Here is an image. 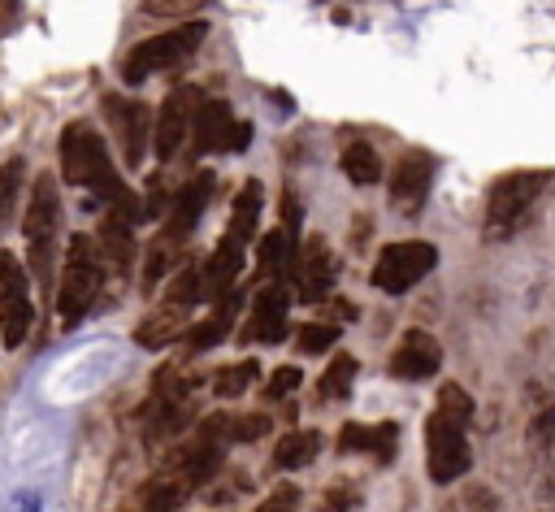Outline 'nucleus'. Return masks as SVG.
<instances>
[{
    "label": "nucleus",
    "mask_w": 555,
    "mask_h": 512,
    "mask_svg": "<svg viewBox=\"0 0 555 512\" xmlns=\"http://www.w3.org/2000/svg\"><path fill=\"white\" fill-rule=\"evenodd\" d=\"M395 443H399V425H395V421H377V425L347 421V425L338 430V451H360V456H373V460H382V464H390Z\"/></svg>",
    "instance_id": "obj_17"
},
{
    "label": "nucleus",
    "mask_w": 555,
    "mask_h": 512,
    "mask_svg": "<svg viewBox=\"0 0 555 512\" xmlns=\"http://www.w3.org/2000/svg\"><path fill=\"white\" fill-rule=\"evenodd\" d=\"M442 364V347L434 334L425 330H408L399 338V347L390 351V373L403 377V382H421V377H434Z\"/></svg>",
    "instance_id": "obj_15"
},
{
    "label": "nucleus",
    "mask_w": 555,
    "mask_h": 512,
    "mask_svg": "<svg viewBox=\"0 0 555 512\" xmlns=\"http://www.w3.org/2000/svg\"><path fill=\"white\" fill-rule=\"evenodd\" d=\"M104 113L113 117V130L121 139V156L126 165H139L143 161V148L152 139V121H147V108L139 100H126V95H104Z\"/></svg>",
    "instance_id": "obj_13"
},
{
    "label": "nucleus",
    "mask_w": 555,
    "mask_h": 512,
    "mask_svg": "<svg viewBox=\"0 0 555 512\" xmlns=\"http://www.w3.org/2000/svg\"><path fill=\"white\" fill-rule=\"evenodd\" d=\"M429 182H434V156L412 148L399 156L395 174H390V204L399 213H421L425 195H429Z\"/></svg>",
    "instance_id": "obj_11"
},
{
    "label": "nucleus",
    "mask_w": 555,
    "mask_h": 512,
    "mask_svg": "<svg viewBox=\"0 0 555 512\" xmlns=\"http://www.w3.org/2000/svg\"><path fill=\"white\" fill-rule=\"evenodd\" d=\"M343 174H347L356 187L377 182V178H382V156H377V148H373V143H364V139L347 143V152H343Z\"/></svg>",
    "instance_id": "obj_23"
},
{
    "label": "nucleus",
    "mask_w": 555,
    "mask_h": 512,
    "mask_svg": "<svg viewBox=\"0 0 555 512\" xmlns=\"http://www.w3.org/2000/svg\"><path fill=\"white\" fill-rule=\"evenodd\" d=\"M208 195H212V174H195L182 191H173V204H169V217H165V230H160V239L169 247H182L195 234Z\"/></svg>",
    "instance_id": "obj_12"
},
{
    "label": "nucleus",
    "mask_w": 555,
    "mask_h": 512,
    "mask_svg": "<svg viewBox=\"0 0 555 512\" xmlns=\"http://www.w3.org/2000/svg\"><path fill=\"white\" fill-rule=\"evenodd\" d=\"M61 174H65V182H74V187H87V191L104 195L113 208L130 204V191H126V182L117 178L104 139H100L95 126H87V121H69V126L61 130Z\"/></svg>",
    "instance_id": "obj_2"
},
{
    "label": "nucleus",
    "mask_w": 555,
    "mask_h": 512,
    "mask_svg": "<svg viewBox=\"0 0 555 512\" xmlns=\"http://www.w3.org/2000/svg\"><path fill=\"white\" fill-rule=\"evenodd\" d=\"M182 486L173 482V477H152V482H143L139 486V495H134V512H173L178 503H182Z\"/></svg>",
    "instance_id": "obj_24"
},
{
    "label": "nucleus",
    "mask_w": 555,
    "mask_h": 512,
    "mask_svg": "<svg viewBox=\"0 0 555 512\" xmlns=\"http://www.w3.org/2000/svg\"><path fill=\"white\" fill-rule=\"evenodd\" d=\"M56 230H61V195H56V178L43 169L30 187L26 200V217H22V234H26V260L35 269V278L52 291V256H56Z\"/></svg>",
    "instance_id": "obj_4"
},
{
    "label": "nucleus",
    "mask_w": 555,
    "mask_h": 512,
    "mask_svg": "<svg viewBox=\"0 0 555 512\" xmlns=\"http://www.w3.org/2000/svg\"><path fill=\"white\" fill-rule=\"evenodd\" d=\"M173 252H178V247H169L165 239H156V243L147 247V265H143V286H156V278H165V273H169V260H173Z\"/></svg>",
    "instance_id": "obj_31"
},
{
    "label": "nucleus",
    "mask_w": 555,
    "mask_h": 512,
    "mask_svg": "<svg viewBox=\"0 0 555 512\" xmlns=\"http://www.w3.org/2000/svg\"><path fill=\"white\" fill-rule=\"evenodd\" d=\"M360 503V490L356 486H330L325 490V512H351Z\"/></svg>",
    "instance_id": "obj_34"
},
{
    "label": "nucleus",
    "mask_w": 555,
    "mask_h": 512,
    "mask_svg": "<svg viewBox=\"0 0 555 512\" xmlns=\"http://www.w3.org/2000/svg\"><path fill=\"white\" fill-rule=\"evenodd\" d=\"M195 91L191 87H173L169 95H165V104H160V113H156V121H152V148H156V161H169L178 148H182V139H186V130L195 126Z\"/></svg>",
    "instance_id": "obj_10"
},
{
    "label": "nucleus",
    "mask_w": 555,
    "mask_h": 512,
    "mask_svg": "<svg viewBox=\"0 0 555 512\" xmlns=\"http://www.w3.org/2000/svg\"><path fill=\"white\" fill-rule=\"evenodd\" d=\"M438 265V247L425 243V239H399V243H386L377 252V265H373V286L386 291V295H403L412 291L425 273H434Z\"/></svg>",
    "instance_id": "obj_7"
},
{
    "label": "nucleus",
    "mask_w": 555,
    "mask_h": 512,
    "mask_svg": "<svg viewBox=\"0 0 555 512\" xmlns=\"http://www.w3.org/2000/svg\"><path fill=\"white\" fill-rule=\"evenodd\" d=\"M286 312H291V295H286L282 286H260L243 338H247V343H282L286 330H291V325H286Z\"/></svg>",
    "instance_id": "obj_16"
},
{
    "label": "nucleus",
    "mask_w": 555,
    "mask_h": 512,
    "mask_svg": "<svg viewBox=\"0 0 555 512\" xmlns=\"http://www.w3.org/2000/svg\"><path fill=\"white\" fill-rule=\"evenodd\" d=\"M104 286V256H100V243L87 239V234H74L69 247H65V265H61V286H56V312H61V325H78L95 295Z\"/></svg>",
    "instance_id": "obj_3"
},
{
    "label": "nucleus",
    "mask_w": 555,
    "mask_h": 512,
    "mask_svg": "<svg viewBox=\"0 0 555 512\" xmlns=\"http://www.w3.org/2000/svg\"><path fill=\"white\" fill-rule=\"evenodd\" d=\"M256 226H260V182L247 178L238 200H234V217H230V239H238L243 247L256 239Z\"/></svg>",
    "instance_id": "obj_21"
},
{
    "label": "nucleus",
    "mask_w": 555,
    "mask_h": 512,
    "mask_svg": "<svg viewBox=\"0 0 555 512\" xmlns=\"http://www.w3.org/2000/svg\"><path fill=\"white\" fill-rule=\"evenodd\" d=\"M22 512H39V499L35 495H22Z\"/></svg>",
    "instance_id": "obj_35"
},
{
    "label": "nucleus",
    "mask_w": 555,
    "mask_h": 512,
    "mask_svg": "<svg viewBox=\"0 0 555 512\" xmlns=\"http://www.w3.org/2000/svg\"><path fill=\"white\" fill-rule=\"evenodd\" d=\"M238 269H243V243L230 239V234H221V243L204 260V286H208V295H225V286L238 278Z\"/></svg>",
    "instance_id": "obj_19"
},
{
    "label": "nucleus",
    "mask_w": 555,
    "mask_h": 512,
    "mask_svg": "<svg viewBox=\"0 0 555 512\" xmlns=\"http://www.w3.org/2000/svg\"><path fill=\"white\" fill-rule=\"evenodd\" d=\"M191 130H195V152H238L247 148V135H251L247 121L230 117L225 100H199Z\"/></svg>",
    "instance_id": "obj_9"
},
{
    "label": "nucleus",
    "mask_w": 555,
    "mask_h": 512,
    "mask_svg": "<svg viewBox=\"0 0 555 512\" xmlns=\"http://www.w3.org/2000/svg\"><path fill=\"white\" fill-rule=\"evenodd\" d=\"M551 178H555L551 169H512V174H503V178L490 187L486 234H490V239H507V234L525 221V213L538 204V195H542V187H546Z\"/></svg>",
    "instance_id": "obj_6"
},
{
    "label": "nucleus",
    "mask_w": 555,
    "mask_h": 512,
    "mask_svg": "<svg viewBox=\"0 0 555 512\" xmlns=\"http://www.w3.org/2000/svg\"><path fill=\"white\" fill-rule=\"evenodd\" d=\"M299 382H304V369H299V364H278V369L264 377V391H260V395H264V399H286Z\"/></svg>",
    "instance_id": "obj_29"
},
{
    "label": "nucleus",
    "mask_w": 555,
    "mask_h": 512,
    "mask_svg": "<svg viewBox=\"0 0 555 512\" xmlns=\"http://www.w3.org/2000/svg\"><path fill=\"white\" fill-rule=\"evenodd\" d=\"M30 321H35V299H30L26 265L13 252H0V343L17 351L30 334Z\"/></svg>",
    "instance_id": "obj_8"
},
{
    "label": "nucleus",
    "mask_w": 555,
    "mask_h": 512,
    "mask_svg": "<svg viewBox=\"0 0 555 512\" xmlns=\"http://www.w3.org/2000/svg\"><path fill=\"white\" fill-rule=\"evenodd\" d=\"M256 377H260V364L256 360H238V364H230V369H221L212 377V391H217V399H238Z\"/></svg>",
    "instance_id": "obj_26"
},
{
    "label": "nucleus",
    "mask_w": 555,
    "mask_h": 512,
    "mask_svg": "<svg viewBox=\"0 0 555 512\" xmlns=\"http://www.w3.org/2000/svg\"><path fill=\"white\" fill-rule=\"evenodd\" d=\"M291 273H295V282H299L304 299H325V291H330L334 278H338V260H334V252L325 247V239L312 234V239L304 243V252H295Z\"/></svg>",
    "instance_id": "obj_14"
},
{
    "label": "nucleus",
    "mask_w": 555,
    "mask_h": 512,
    "mask_svg": "<svg viewBox=\"0 0 555 512\" xmlns=\"http://www.w3.org/2000/svg\"><path fill=\"white\" fill-rule=\"evenodd\" d=\"M351 377H356V360L347 351H338L330 360V369L321 373V399H347L351 395Z\"/></svg>",
    "instance_id": "obj_27"
},
{
    "label": "nucleus",
    "mask_w": 555,
    "mask_h": 512,
    "mask_svg": "<svg viewBox=\"0 0 555 512\" xmlns=\"http://www.w3.org/2000/svg\"><path fill=\"white\" fill-rule=\"evenodd\" d=\"M238 304H243V299H238L234 291H225V295L217 299V308H212V312H208L199 325H191V334H186V347H191V351H208L212 343H221V338H225V330L234 325V312H238Z\"/></svg>",
    "instance_id": "obj_20"
},
{
    "label": "nucleus",
    "mask_w": 555,
    "mask_h": 512,
    "mask_svg": "<svg viewBox=\"0 0 555 512\" xmlns=\"http://www.w3.org/2000/svg\"><path fill=\"white\" fill-rule=\"evenodd\" d=\"M468 417H473L468 391L455 386V382H447L438 391V404H434L429 421H425V464H429V477L438 486L455 482L468 469V460H473L468 456V438H464Z\"/></svg>",
    "instance_id": "obj_1"
},
{
    "label": "nucleus",
    "mask_w": 555,
    "mask_h": 512,
    "mask_svg": "<svg viewBox=\"0 0 555 512\" xmlns=\"http://www.w3.org/2000/svg\"><path fill=\"white\" fill-rule=\"evenodd\" d=\"M260 434H269V417H260V412L230 417V438H234V443H251V438H260Z\"/></svg>",
    "instance_id": "obj_32"
},
{
    "label": "nucleus",
    "mask_w": 555,
    "mask_h": 512,
    "mask_svg": "<svg viewBox=\"0 0 555 512\" xmlns=\"http://www.w3.org/2000/svg\"><path fill=\"white\" fill-rule=\"evenodd\" d=\"M317 447H321L317 430H291V434L278 438V447H273V464H278V469H304V464H312Z\"/></svg>",
    "instance_id": "obj_22"
},
{
    "label": "nucleus",
    "mask_w": 555,
    "mask_h": 512,
    "mask_svg": "<svg viewBox=\"0 0 555 512\" xmlns=\"http://www.w3.org/2000/svg\"><path fill=\"white\" fill-rule=\"evenodd\" d=\"M182 330H191V304H173V299H160L156 312H147L134 330V343L139 347H165L173 338H182Z\"/></svg>",
    "instance_id": "obj_18"
},
{
    "label": "nucleus",
    "mask_w": 555,
    "mask_h": 512,
    "mask_svg": "<svg viewBox=\"0 0 555 512\" xmlns=\"http://www.w3.org/2000/svg\"><path fill=\"white\" fill-rule=\"evenodd\" d=\"M26 182V161L22 156H9L0 165V230H9L13 213H17V191Z\"/></svg>",
    "instance_id": "obj_25"
},
{
    "label": "nucleus",
    "mask_w": 555,
    "mask_h": 512,
    "mask_svg": "<svg viewBox=\"0 0 555 512\" xmlns=\"http://www.w3.org/2000/svg\"><path fill=\"white\" fill-rule=\"evenodd\" d=\"M295 508H299V486H295V482H282V486H273V490L260 499L256 512H295Z\"/></svg>",
    "instance_id": "obj_33"
},
{
    "label": "nucleus",
    "mask_w": 555,
    "mask_h": 512,
    "mask_svg": "<svg viewBox=\"0 0 555 512\" xmlns=\"http://www.w3.org/2000/svg\"><path fill=\"white\" fill-rule=\"evenodd\" d=\"M529 443H533V447H551V443H555V395L533 412V421H529Z\"/></svg>",
    "instance_id": "obj_30"
},
{
    "label": "nucleus",
    "mask_w": 555,
    "mask_h": 512,
    "mask_svg": "<svg viewBox=\"0 0 555 512\" xmlns=\"http://www.w3.org/2000/svg\"><path fill=\"white\" fill-rule=\"evenodd\" d=\"M338 338V325H321V321H308V325H295V347L317 356V351H330Z\"/></svg>",
    "instance_id": "obj_28"
},
{
    "label": "nucleus",
    "mask_w": 555,
    "mask_h": 512,
    "mask_svg": "<svg viewBox=\"0 0 555 512\" xmlns=\"http://www.w3.org/2000/svg\"><path fill=\"white\" fill-rule=\"evenodd\" d=\"M204 35H208L204 22H182V26H169V30L152 35V39L134 43V48L126 52V61H121V78H126L130 87H139L143 78H152V74H160V69L186 61V56L199 48Z\"/></svg>",
    "instance_id": "obj_5"
}]
</instances>
